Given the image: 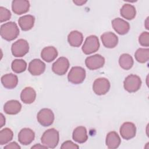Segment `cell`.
<instances>
[{
  "instance_id": "6da1fadb",
  "label": "cell",
  "mask_w": 149,
  "mask_h": 149,
  "mask_svg": "<svg viewBox=\"0 0 149 149\" xmlns=\"http://www.w3.org/2000/svg\"><path fill=\"white\" fill-rule=\"evenodd\" d=\"M19 34V29L15 22H9L1 26V37L8 41L16 39Z\"/></svg>"
},
{
  "instance_id": "7a4b0ae2",
  "label": "cell",
  "mask_w": 149,
  "mask_h": 149,
  "mask_svg": "<svg viewBox=\"0 0 149 149\" xmlns=\"http://www.w3.org/2000/svg\"><path fill=\"white\" fill-rule=\"evenodd\" d=\"M59 140V132L54 128L49 129L45 131L41 137L42 144L49 148H55L58 144Z\"/></svg>"
},
{
  "instance_id": "3957f363",
  "label": "cell",
  "mask_w": 149,
  "mask_h": 149,
  "mask_svg": "<svg viewBox=\"0 0 149 149\" xmlns=\"http://www.w3.org/2000/svg\"><path fill=\"white\" fill-rule=\"evenodd\" d=\"M141 83V80L139 76L132 74L125 78L123 81V87L127 92L135 93L140 88Z\"/></svg>"
},
{
  "instance_id": "277c9868",
  "label": "cell",
  "mask_w": 149,
  "mask_h": 149,
  "mask_svg": "<svg viewBox=\"0 0 149 149\" xmlns=\"http://www.w3.org/2000/svg\"><path fill=\"white\" fill-rule=\"evenodd\" d=\"M86 77V70L80 66H74L70 70L68 79L69 82L74 84H79L81 83Z\"/></svg>"
},
{
  "instance_id": "5b68a950",
  "label": "cell",
  "mask_w": 149,
  "mask_h": 149,
  "mask_svg": "<svg viewBox=\"0 0 149 149\" xmlns=\"http://www.w3.org/2000/svg\"><path fill=\"white\" fill-rule=\"evenodd\" d=\"M100 48V42L98 37L94 35L87 37L82 46L81 49L86 55L95 52Z\"/></svg>"
},
{
  "instance_id": "8992f818",
  "label": "cell",
  "mask_w": 149,
  "mask_h": 149,
  "mask_svg": "<svg viewBox=\"0 0 149 149\" xmlns=\"http://www.w3.org/2000/svg\"><path fill=\"white\" fill-rule=\"evenodd\" d=\"M29 45L28 42L24 39H19L12 44L11 51L15 57H22L28 53Z\"/></svg>"
},
{
  "instance_id": "52a82bcc",
  "label": "cell",
  "mask_w": 149,
  "mask_h": 149,
  "mask_svg": "<svg viewBox=\"0 0 149 149\" xmlns=\"http://www.w3.org/2000/svg\"><path fill=\"white\" fill-rule=\"evenodd\" d=\"M110 87V82L107 79L100 77L94 80L93 84V90L97 95H102L108 92Z\"/></svg>"
},
{
  "instance_id": "ba28073f",
  "label": "cell",
  "mask_w": 149,
  "mask_h": 149,
  "mask_svg": "<svg viewBox=\"0 0 149 149\" xmlns=\"http://www.w3.org/2000/svg\"><path fill=\"white\" fill-rule=\"evenodd\" d=\"M37 118L38 122L41 125L43 126H49L53 123L55 117L51 109L48 108H43L37 113Z\"/></svg>"
},
{
  "instance_id": "9c48e42d",
  "label": "cell",
  "mask_w": 149,
  "mask_h": 149,
  "mask_svg": "<svg viewBox=\"0 0 149 149\" xmlns=\"http://www.w3.org/2000/svg\"><path fill=\"white\" fill-rule=\"evenodd\" d=\"M69 67L68 59L63 56L59 58L53 64L52 70L57 75H63L66 74Z\"/></svg>"
},
{
  "instance_id": "30bf717a",
  "label": "cell",
  "mask_w": 149,
  "mask_h": 149,
  "mask_svg": "<svg viewBox=\"0 0 149 149\" xmlns=\"http://www.w3.org/2000/svg\"><path fill=\"white\" fill-rule=\"evenodd\" d=\"M105 63V58L100 54L88 56L85 60V65L90 70H96L102 68Z\"/></svg>"
},
{
  "instance_id": "8fae6325",
  "label": "cell",
  "mask_w": 149,
  "mask_h": 149,
  "mask_svg": "<svg viewBox=\"0 0 149 149\" xmlns=\"http://www.w3.org/2000/svg\"><path fill=\"white\" fill-rule=\"evenodd\" d=\"M120 134L125 140H130L135 137L136 134V127L132 122H125L120 127Z\"/></svg>"
},
{
  "instance_id": "7c38bea8",
  "label": "cell",
  "mask_w": 149,
  "mask_h": 149,
  "mask_svg": "<svg viewBox=\"0 0 149 149\" xmlns=\"http://www.w3.org/2000/svg\"><path fill=\"white\" fill-rule=\"evenodd\" d=\"M112 26L114 30L120 35L127 34L130 30L129 23L120 17H117L112 20Z\"/></svg>"
},
{
  "instance_id": "4fadbf2b",
  "label": "cell",
  "mask_w": 149,
  "mask_h": 149,
  "mask_svg": "<svg viewBox=\"0 0 149 149\" xmlns=\"http://www.w3.org/2000/svg\"><path fill=\"white\" fill-rule=\"evenodd\" d=\"M45 64L39 59H33L29 64L28 70L33 76H38L44 72Z\"/></svg>"
},
{
  "instance_id": "5bb4252c",
  "label": "cell",
  "mask_w": 149,
  "mask_h": 149,
  "mask_svg": "<svg viewBox=\"0 0 149 149\" xmlns=\"http://www.w3.org/2000/svg\"><path fill=\"white\" fill-rule=\"evenodd\" d=\"M35 138L34 132L30 128L22 129L18 134V141L23 145L27 146L33 142Z\"/></svg>"
},
{
  "instance_id": "9a60e30c",
  "label": "cell",
  "mask_w": 149,
  "mask_h": 149,
  "mask_svg": "<svg viewBox=\"0 0 149 149\" xmlns=\"http://www.w3.org/2000/svg\"><path fill=\"white\" fill-rule=\"evenodd\" d=\"M30 2L26 0H14L12 2V11L16 15H22L29 10Z\"/></svg>"
},
{
  "instance_id": "2e32d148",
  "label": "cell",
  "mask_w": 149,
  "mask_h": 149,
  "mask_svg": "<svg viewBox=\"0 0 149 149\" xmlns=\"http://www.w3.org/2000/svg\"><path fill=\"white\" fill-rule=\"evenodd\" d=\"M101 39L104 46L108 48H115L118 43V37L115 33L111 31L102 34Z\"/></svg>"
},
{
  "instance_id": "e0dca14e",
  "label": "cell",
  "mask_w": 149,
  "mask_h": 149,
  "mask_svg": "<svg viewBox=\"0 0 149 149\" xmlns=\"http://www.w3.org/2000/svg\"><path fill=\"white\" fill-rule=\"evenodd\" d=\"M1 80L3 86L8 89H13L15 88L18 83L17 76L12 73L2 76Z\"/></svg>"
},
{
  "instance_id": "ac0fdd59",
  "label": "cell",
  "mask_w": 149,
  "mask_h": 149,
  "mask_svg": "<svg viewBox=\"0 0 149 149\" xmlns=\"http://www.w3.org/2000/svg\"><path fill=\"white\" fill-rule=\"evenodd\" d=\"M36 98V92L34 89L31 87H25L21 92L20 99L22 101L27 104L33 103Z\"/></svg>"
},
{
  "instance_id": "d6986e66",
  "label": "cell",
  "mask_w": 149,
  "mask_h": 149,
  "mask_svg": "<svg viewBox=\"0 0 149 149\" xmlns=\"http://www.w3.org/2000/svg\"><path fill=\"white\" fill-rule=\"evenodd\" d=\"M121 140L118 134L114 132H109L106 136L105 143L107 147L109 149L117 148L120 144Z\"/></svg>"
},
{
  "instance_id": "ffe728a7",
  "label": "cell",
  "mask_w": 149,
  "mask_h": 149,
  "mask_svg": "<svg viewBox=\"0 0 149 149\" xmlns=\"http://www.w3.org/2000/svg\"><path fill=\"white\" fill-rule=\"evenodd\" d=\"M22 109V105L17 100H10L7 101L3 106L4 112L8 115H16Z\"/></svg>"
},
{
  "instance_id": "44dd1931",
  "label": "cell",
  "mask_w": 149,
  "mask_h": 149,
  "mask_svg": "<svg viewBox=\"0 0 149 149\" xmlns=\"http://www.w3.org/2000/svg\"><path fill=\"white\" fill-rule=\"evenodd\" d=\"M35 22V17L31 15H26L20 17L18 20V23L23 31H28L31 30Z\"/></svg>"
},
{
  "instance_id": "7402d4cb",
  "label": "cell",
  "mask_w": 149,
  "mask_h": 149,
  "mask_svg": "<svg viewBox=\"0 0 149 149\" xmlns=\"http://www.w3.org/2000/svg\"><path fill=\"white\" fill-rule=\"evenodd\" d=\"M57 49L52 46H48L44 48L41 52V58L47 62L53 61L58 56Z\"/></svg>"
},
{
  "instance_id": "603a6c76",
  "label": "cell",
  "mask_w": 149,
  "mask_h": 149,
  "mask_svg": "<svg viewBox=\"0 0 149 149\" xmlns=\"http://www.w3.org/2000/svg\"><path fill=\"white\" fill-rule=\"evenodd\" d=\"M73 139L79 143H84L88 139L86 128L84 126H78L76 127L72 133Z\"/></svg>"
},
{
  "instance_id": "cb8c5ba5",
  "label": "cell",
  "mask_w": 149,
  "mask_h": 149,
  "mask_svg": "<svg viewBox=\"0 0 149 149\" xmlns=\"http://www.w3.org/2000/svg\"><path fill=\"white\" fill-rule=\"evenodd\" d=\"M83 41V36L81 33L77 30L71 31L68 36V41L70 45L73 47H80Z\"/></svg>"
},
{
  "instance_id": "d4e9b609",
  "label": "cell",
  "mask_w": 149,
  "mask_h": 149,
  "mask_svg": "<svg viewBox=\"0 0 149 149\" xmlns=\"http://www.w3.org/2000/svg\"><path fill=\"white\" fill-rule=\"evenodd\" d=\"M120 15L127 20H132L136 15L135 7L129 3L124 4L120 10Z\"/></svg>"
},
{
  "instance_id": "484cf974",
  "label": "cell",
  "mask_w": 149,
  "mask_h": 149,
  "mask_svg": "<svg viewBox=\"0 0 149 149\" xmlns=\"http://www.w3.org/2000/svg\"><path fill=\"white\" fill-rule=\"evenodd\" d=\"M120 66L125 70H129L133 65L134 61L132 56L128 54H122L119 58Z\"/></svg>"
},
{
  "instance_id": "4316f807",
  "label": "cell",
  "mask_w": 149,
  "mask_h": 149,
  "mask_svg": "<svg viewBox=\"0 0 149 149\" xmlns=\"http://www.w3.org/2000/svg\"><path fill=\"white\" fill-rule=\"evenodd\" d=\"M136 60L141 63L147 62L149 59V49L148 48H139L134 54Z\"/></svg>"
},
{
  "instance_id": "83f0119b",
  "label": "cell",
  "mask_w": 149,
  "mask_h": 149,
  "mask_svg": "<svg viewBox=\"0 0 149 149\" xmlns=\"http://www.w3.org/2000/svg\"><path fill=\"white\" fill-rule=\"evenodd\" d=\"M13 137V133L10 129L6 127L2 129L0 132V144H7L12 140Z\"/></svg>"
},
{
  "instance_id": "f1b7e54d",
  "label": "cell",
  "mask_w": 149,
  "mask_h": 149,
  "mask_svg": "<svg viewBox=\"0 0 149 149\" xmlns=\"http://www.w3.org/2000/svg\"><path fill=\"white\" fill-rule=\"evenodd\" d=\"M12 70L16 73H20L25 71L27 68V63L23 59H15L12 62Z\"/></svg>"
},
{
  "instance_id": "f546056e",
  "label": "cell",
  "mask_w": 149,
  "mask_h": 149,
  "mask_svg": "<svg viewBox=\"0 0 149 149\" xmlns=\"http://www.w3.org/2000/svg\"><path fill=\"white\" fill-rule=\"evenodd\" d=\"M11 17V13L9 10L3 6L0 7V22L2 23L9 20Z\"/></svg>"
},
{
  "instance_id": "4dcf8cb0",
  "label": "cell",
  "mask_w": 149,
  "mask_h": 149,
  "mask_svg": "<svg viewBox=\"0 0 149 149\" xmlns=\"http://www.w3.org/2000/svg\"><path fill=\"white\" fill-rule=\"evenodd\" d=\"M139 42L141 46H149V33L147 31L143 32L139 37Z\"/></svg>"
},
{
  "instance_id": "1f68e13d",
  "label": "cell",
  "mask_w": 149,
  "mask_h": 149,
  "mask_svg": "<svg viewBox=\"0 0 149 149\" xmlns=\"http://www.w3.org/2000/svg\"><path fill=\"white\" fill-rule=\"evenodd\" d=\"M79 146L72 142V141L68 140L65 142H63L61 147V148L62 149H66V148H79Z\"/></svg>"
},
{
  "instance_id": "d6a6232c",
  "label": "cell",
  "mask_w": 149,
  "mask_h": 149,
  "mask_svg": "<svg viewBox=\"0 0 149 149\" xmlns=\"http://www.w3.org/2000/svg\"><path fill=\"white\" fill-rule=\"evenodd\" d=\"M4 149H20V146L15 141H13L3 147Z\"/></svg>"
},
{
  "instance_id": "836d02e7",
  "label": "cell",
  "mask_w": 149,
  "mask_h": 149,
  "mask_svg": "<svg viewBox=\"0 0 149 149\" xmlns=\"http://www.w3.org/2000/svg\"><path fill=\"white\" fill-rule=\"evenodd\" d=\"M87 1H83V0H74L73 1V2L75 3L77 6H81L86 3Z\"/></svg>"
},
{
  "instance_id": "e575fe53",
  "label": "cell",
  "mask_w": 149,
  "mask_h": 149,
  "mask_svg": "<svg viewBox=\"0 0 149 149\" xmlns=\"http://www.w3.org/2000/svg\"><path fill=\"white\" fill-rule=\"evenodd\" d=\"M1 122H0V127H2L3 126V125L5 124V118L4 117L2 113H1Z\"/></svg>"
},
{
  "instance_id": "d590c367",
  "label": "cell",
  "mask_w": 149,
  "mask_h": 149,
  "mask_svg": "<svg viewBox=\"0 0 149 149\" xmlns=\"http://www.w3.org/2000/svg\"><path fill=\"white\" fill-rule=\"evenodd\" d=\"M31 148H47V147L46 146H45L44 145H41L40 144H36L34 146H32L31 147Z\"/></svg>"
}]
</instances>
